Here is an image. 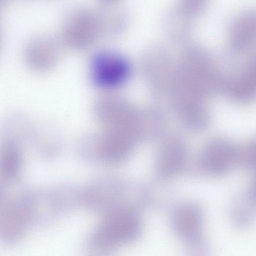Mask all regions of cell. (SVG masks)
Returning a JSON list of instances; mask_svg holds the SVG:
<instances>
[{
    "mask_svg": "<svg viewBox=\"0 0 256 256\" xmlns=\"http://www.w3.org/2000/svg\"><path fill=\"white\" fill-rule=\"evenodd\" d=\"M256 18L254 10L242 12L235 19L229 32L230 44L235 50L241 51L248 48L255 40Z\"/></svg>",
    "mask_w": 256,
    "mask_h": 256,
    "instance_id": "cell-14",
    "label": "cell"
},
{
    "mask_svg": "<svg viewBox=\"0 0 256 256\" xmlns=\"http://www.w3.org/2000/svg\"><path fill=\"white\" fill-rule=\"evenodd\" d=\"M186 150L181 142L172 141L159 149L154 162L158 178L167 179L184 170L188 164Z\"/></svg>",
    "mask_w": 256,
    "mask_h": 256,
    "instance_id": "cell-11",
    "label": "cell"
},
{
    "mask_svg": "<svg viewBox=\"0 0 256 256\" xmlns=\"http://www.w3.org/2000/svg\"><path fill=\"white\" fill-rule=\"evenodd\" d=\"M34 124L26 114L11 112L5 116L0 126V138L18 142L22 144L30 142Z\"/></svg>",
    "mask_w": 256,
    "mask_h": 256,
    "instance_id": "cell-15",
    "label": "cell"
},
{
    "mask_svg": "<svg viewBox=\"0 0 256 256\" xmlns=\"http://www.w3.org/2000/svg\"><path fill=\"white\" fill-rule=\"evenodd\" d=\"M24 191L12 196L6 186L0 204V242L4 244H17L32 226L24 200Z\"/></svg>",
    "mask_w": 256,
    "mask_h": 256,
    "instance_id": "cell-5",
    "label": "cell"
},
{
    "mask_svg": "<svg viewBox=\"0 0 256 256\" xmlns=\"http://www.w3.org/2000/svg\"><path fill=\"white\" fill-rule=\"evenodd\" d=\"M23 144L0 138V178L2 182L13 183L24 164Z\"/></svg>",
    "mask_w": 256,
    "mask_h": 256,
    "instance_id": "cell-12",
    "label": "cell"
},
{
    "mask_svg": "<svg viewBox=\"0 0 256 256\" xmlns=\"http://www.w3.org/2000/svg\"><path fill=\"white\" fill-rule=\"evenodd\" d=\"M120 0H98L100 7L116 6Z\"/></svg>",
    "mask_w": 256,
    "mask_h": 256,
    "instance_id": "cell-23",
    "label": "cell"
},
{
    "mask_svg": "<svg viewBox=\"0 0 256 256\" xmlns=\"http://www.w3.org/2000/svg\"><path fill=\"white\" fill-rule=\"evenodd\" d=\"M29 144L40 156H52L60 146L59 131L55 126L50 123L34 124Z\"/></svg>",
    "mask_w": 256,
    "mask_h": 256,
    "instance_id": "cell-16",
    "label": "cell"
},
{
    "mask_svg": "<svg viewBox=\"0 0 256 256\" xmlns=\"http://www.w3.org/2000/svg\"><path fill=\"white\" fill-rule=\"evenodd\" d=\"M24 198L32 226H42L52 220L62 201L60 194L52 190H26Z\"/></svg>",
    "mask_w": 256,
    "mask_h": 256,
    "instance_id": "cell-8",
    "label": "cell"
},
{
    "mask_svg": "<svg viewBox=\"0 0 256 256\" xmlns=\"http://www.w3.org/2000/svg\"><path fill=\"white\" fill-rule=\"evenodd\" d=\"M5 193V184L3 182L0 183V204L3 200Z\"/></svg>",
    "mask_w": 256,
    "mask_h": 256,
    "instance_id": "cell-24",
    "label": "cell"
},
{
    "mask_svg": "<svg viewBox=\"0 0 256 256\" xmlns=\"http://www.w3.org/2000/svg\"><path fill=\"white\" fill-rule=\"evenodd\" d=\"M61 42L49 38H42L30 42L26 48L24 61L30 70L45 72L52 69L60 54Z\"/></svg>",
    "mask_w": 256,
    "mask_h": 256,
    "instance_id": "cell-9",
    "label": "cell"
},
{
    "mask_svg": "<svg viewBox=\"0 0 256 256\" xmlns=\"http://www.w3.org/2000/svg\"><path fill=\"white\" fill-rule=\"evenodd\" d=\"M192 18L182 12L178 7L169 12L164 21L166 34L176 39L186 37L190 32Z\"/></svg>",
    "mask_w": 256,
    "mask_h": 256,
    "instance_id": "cell-18",
    "label": "cell"
},
{
    "mask_svg": "<svg viewBox=\"0 0 256 256\" xmlns=\"http://www.w3.org/2000/svg\"><path fill=\"white\" fill-rule=\"evenodd\" d=\"M254 182L238 192L233 198L230 207L232 223L238 228H245L253 222L256 214Z\"/></svg>",
    "mask_w": 256,
    "mask_h": 256,
    "instance_id": "cell-13",
    "label": "cell"
},
{
    "mask_svg": "<svg viewBox=\"0 0 256 256\" xmlns=\"http://www.w3.org/2000/svg\"><path fill=\"white\" fill-rule=\"evenodd\" d=\"M116 6L100 7L97 10L100 23L102 36L114 38L120 36L128 24L127 14Z\"/></svg>",
    "mask_w": 256,
    "mask_h": 256,
    "instance_id": "cell-17",
    "label": "cell"
},
{
    "mask_svg": "<svg viewBox=\"0 0 256 256\" xmlns=\"http://www.w3.org/2000/svg\"><path fill=\"white\" fill-rule=\"evenodd\" d=\"M90 76L97 86L112 89L125 83L130 76L131 66L122 54L110 50H100L92 56Z\"/></svg>",
    "mask_w": 256,
    "mask_h": 256,
    "instance_id": "cell-6",
    "label": "cell"
},
{
    "mask_svg": "<svg viewBox=\"0 0 256 256\" xmlns=\"http://www.w3.org/2000/svg\"><path fill=\"white\" fill-rule=\"evenodd\" d=\"M148 204L155 208L165 210L170 206L174 198V192L166 179L158 178L153 184L148 188Z\"/></svg>",
    "mask_w": 256,
    "mask_h": 256,
    "instance_id": "cell-19",
    "label": "cell"
},
{
    "mask_svg": "<svg viewBox=\"0 0 256 256\" xmlns=\"http://www.w3.org/2000/svg\"><path fill=\"white\" fill-rule=\"evenodd\" d=\"M60 42L76 50H86L102 37L98 10L74 6L64 14L60 27Z\"/></svg>",
    "mask_w": 256,
    "mask_h": 256,
    "instance_id": "cell-2",
    "label": "cell"
},
{
    "mask_svg": "<svg viewBox=\"0 0 256 256\" xmlns=\"http://www.w3.org/2000/svg\"><path fill=\"white\" fill-rule=\"evenodd\" d=\"M2 0H0V2L2 1Z\"/></svg>",
    "mask_w": 256,
    "mask_h": 256,
    "instance_id": "cell-25",
    "label": "cell"
},
{
    "mask_svg": "<svg viewBox=\"0 0 256 256\" xmlns=\"http://www.w3.org/2000/svg\"><path fill=\"white\" fill-rule=\"evenodd\" d=\"M183 252L188 256H207L211 252L208 241L201 233L183 240Z\"/></svg>",
    "mask_w": 256,
    "mask_h": 256,
    "instance_id": "cell-21",
    "label": "cell"
},
{
    "mask_svg": "<svg viewBox=\"0 0 256 256\" xmlns=\"http://www.w3.org/2000/svg\"><path fill=\"white\" fill-rule=\"evenodd\" d=\"M238 166L253 172L255 170V148L250 144L242 149H238Z\"/></svg>",
    "mask_w": 256,
    "mask_h": 256,
    "instance_id": "cell-22",
    "label": "cell"
},
{
    "mask_svg": "<svg viewBox=\"0 0 256 256\" xmlns=\"http://www.w3.org/2000/svg\"><path fill=\"white\" fill-rule=\"evenodd\" d=\"M255 86V71L254 66H250L242 76L231 89L232 94L238 98H247L250 97Z\"/></svg>",
    "mask_w": 256,
    "mask_h": 256,
    "instance_id": "cell-20",
    "label": "cell"
},
{
    "mask_svg": "<svg viewBox=\"0 0 256 256\" xmlns=\"http://www.w3.org/2000/svg\"><path fill=\"white\" fill-rule=\"evenodd\" d=\"M137 141L127 134L103 129L99 134L86 136L79 146L80 152L87 156L118 163L130 156Z\"/></svg>",
    "mask_w": 256,
    "mask_h": 256,
    "instance_id": "cell-4",
    "label": "cell"
},
{
    "mask_svg": "<svg viewBox=\"0 0 256 256\" xmlns=\"http://www.w3.org/2000/svg\"><path fill=\"white\" fill-rule=\"evenodd\" d=\"M204 221L202 208L193 202L176 206L170 216L172 231L182 240L201 233Z\"/></svg>",
    "mask_w": 256,
    "mask_h": 256,
    "instance_id": "cell-10",
    "label": "cell"
},
{
    "mask_svg": "<svg viewBox=\"0 0 256 256\" xmlns=\"http://www.w3.org/2000/svg\"><path fill=\"white\" fill-rule=\"evenodd\" d=\"M94 112L104 130L121 132L138 140L141 138L140 112L126 98L106 94L96 102Z\"/></svg>",
    "mask_w": 256,
    "mask_h": 256,
    "instance_id": "cell-3",
    "label": "cell"
},
{
    "mask_svg": "<svg viewBox=\"0 0 256 256\" xmlns=\"http://www.w3.org/2000/svg\"><path fill=\"white\" fill-rule=\"evenodd\" d=\"M142 230L141 218L134 210L114 209L108 212L95 230L88 245L94 251L110 250L135 240Z\"/></svg>",
    "mask_w": 256,
    "mask_h": 256,
    "instance_id": "cell-1",
    "label": "cell"
},
{
    "mask_svg": "<svg viewBox=\"0 0 256 256\" xmlns=\"http://www.w3.org/2000/svg\"><path fill=\"white\" fill-rule=\"evenodd\" d=\"M238 148L228 142L214 141L202 154L200 168L214 176L226 175L238 166Z\"/></svg>",
    "mask_w": 256,
    "mask_h": 256,
    "instance_id": "cell-7",
    "label": "cell"
}]
</instances>
